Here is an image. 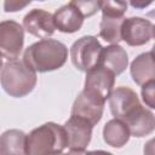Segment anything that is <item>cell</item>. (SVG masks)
Returning <instances> with one entry per match:
<instances>
[{
    "mask_svg": "<svg viewBox=\"0 0 155 155\" xmlns=\"http://www.w3.org/2000/svg\"><path fill=\"white\" fill-rule=\"evenodd\" d=\"M68 59V47L56 39H44L28 46L23 61L35 73H47L62 68Z\"/></svg>",
    "mask_w": 155,
    "mask_h": 155,
    "instance_id": "6da1fadb",
    "label": "cell"
},
{
    "mask_svg": "<svg viewBox=\"0 0 155 155\" xmlns=\"http://www.w3.org/2000/svg\"><path fill=\"white\" fill-rule=\"evenodd\" d=\"M68 147L63 126L46 122L34 128L25 138V155H48Z\"/></svg>",
    "mask_w": 155,
    "mask_h": 155,
    "instance_id": "7a4b0ae2",
    "label": "cell"
},
{
    "mask_svg": "<svg viewBox=\"0 0 155 155\" xmlns=\"http://www.w3.org/2000/svg\"><path fill=\"white\" fill-rule=\"evenodd\" d=\"M36 81V73L24 61H7L0 71L1 87L7 94L15 98L29 94L34 90Z\"/></svg>",
    "mask_w": 155,
    "mask_h": 155,
    "instance_id": "3957f363",
    "label": "cell"
},
{
    "mask_svg": "<svg viewBox=\"0 0 155 155\" xmlns=\"http://www.w3.org/2000/svg\"><path fill=\"white\" fill-rule=\"evenodd\" d=\"M103 46L96 36L85 35L74 41L70 47V59L73 65L80 71H88L99 65Z\"/></svg>",
    "mask_w": 155,
    "mask_h": 155,
    "instance_id": "277c9868",
    "label": "cell"
},
{
    "mask_svg": "<svg viewBox=\"0 0 155 155\" xmlns=\"http://www.w3.org/2000/svg\"><path fill=\"white\" fill-rule=\"evenodd\" d=\"M24 45V28L18 22H0V53L8 61L17 59Z\"/></svg>",
    "mask_w": 155,
    "mask_h": 155,
    "instance_id": "5b68a950",
    "label": "cell"
},
{
    "mask_svg": "<svg viewBox=\"0 0 155 155\" xmlns=\"http://www.w3.org/2000/svg\"><path fill=\"white\" fill-rule=\"evenodd\" d=\"M105 102L96 94L82 90L75 98L71 107V115L84 119L92 126L97 125L103 116Z\"/></svg>",
    "mask_w": 155,
    "mask_h": 155,
    "instance_id": "8992f818",
    "label": "cell"
},
{
    "mask_svg": "<svg viewBox=\"0 0 155 155\" xmlns=\"http://www.w3.org/2000/svg\"><path fill=\"white\" fill-rule=\"evenodd\" d=\"M154 24L142 17L125 18L121 25V40L130 46H142L154 38Z\"/></svg>",
    "mask_w": 155,
    "mask_h": 155,
    "instance_id": "52a82bcc",
    "label": "cell"
},
{
    "mask_svg": "<svg viewBox=\"0 0 155 155\" xmlns=\"http://www.w3.org/2000/svg\"><path fill=\"white\" fill-rule=\"evenodd\" d=\"M108 103L113 116L122 121L142 105L137 93L126 86H120L113 90L108 97Z\"/></svg>",
    "mask_w": 155,
    "mask_h": 155,
    "instance_id": "ba28073f",
    "label": "cell"
},
{
    "mask_svg": "<svg viewBox=\"0 0 155 155\" xmlns=\"http://www.w3.org/2000/svg\"><path fill=\"white\" fill-rule=\"evenodd\" d=\"M114 84V73L102 65H97L86 73L84 90L96 94L105 102L113 91Z\"/></svg>",
    "mask_w": 155,
    "mask_h": 155,
    "instance_id": "9c48e42d",
    "label": "cell"
},
{
    "mask_svg": "<svg viewBox=\"0 0 155 155\" xmlns=\"http://www.w3.org/2000/svg\"><path fill=\"white\" fill-rule=\"evenodd\" d=\"M23 28L29 34L42 40L52 36L56 30L52 13L42 8L29 11L23 18Z\"/></svg>",
    "mask_w": 155,
    "mask_h": 155,
    "instance_id": "30bf717a",
    "label": "cell"
},
{
    "mask_svg": "<svg viewBox=\"0 0 155 155\" xmlns=\"http://www.w3.org/2000/svg\"><path fill=\"white\" fill-rule=\"evenodd\" d=\"M63 128L65 131L68 148L85 150L90 144L93 126L84 119L70 115V117L64 122Z\"/></svg>",
    "mask_w": 155,
    "mask_h": 155,
    "instance_id": "8fae6325",
    "label": "cell"
},
{
    "mask_svg": "<svg viewBox=\"0 0 155 155\" xmlns=\"http://www.w3.org/2000/svg\"><path fill=\"white\" fill-rule=\"evenodd\" d=\"M52 17L56 29L67 34L80 30L84 24V16L71 1L56 10Z\"/></svg>",
    "mask_w": 155,
    "mask_h": 155,
    "instance_id": "7c38bea8",
    "label": "cell"
},
{
    "mask_svg": "<svg viewBox=\"0 0 155 155\" xmlns=\"http://www.w3.org/2000/svg\"><path fill=\"white\" fill-rule=\"evenodd\" d=\"M130 134L133 137H145L153 133L155 128V116L151 110L140 105L128 117L124 120Z\"/></svg>",
    "mask_w": 155,
    "mask_h": 155,
    "instance_id": "4fadbf2b",
    "label": "cell"
},
{
    "mask_svg": "<svg viewBox=\"0 0 155 155\" xmlns=\"http://www.w3.org/2000/svg\"><path fill=\"white\" fill-rule=\"evenodd\" d=\"M130 73L132 80L139 86H143L144 84L150 81H155V64L153 51L138 54L131 63Z\"/></svg>",
    "mask_w": 155,
    "mask_h": 155,
    "instance_id": "5bb4252c",
    "label": "cell"
},
{
    "mask_svg": "<svg viewBox=\"0 0 155 155\" xmlns=\"http://www.w3.org/2000/svg\"><path fill=\"white\" fill-rule=\"evenodd\" d=\"M99 65L109 69L114 75L122 74L128 65V56L120 45H109L103 47L99 59Z\"/></svg>",
    "mask_w": 155,
    "mask_h": 155,
    "instance_id": "9a60e30c",
    "label": "cell"
},
{
    "mask_svg": "<svg viewBox=\"0 0 155 155\" xmlns=\"http://www.w3.org/2000/svg\"><path fill=\"white\" fill-rule=\"evenodd\" d=\"M27 134L17 128H11L0 134V155H25Z\"/></svg>",
    "mask_w": 155,
    "mask_h": 155,
    "instance_id": "2e32d148",
    "label": "cell"
},
{
    "mask_svg": "<svg viewBox=\"0 0 155 155\" xmlns=\"http://www.w3.org/2000/svg\"><path fill=\"white\" fill-rule=\"evenodd\" d=\"M130 131L120 119L109 120L103 127V139L113 148H122L130 140Z\"/></svg>",
    "mask_w": 155,
    "mask_h": 155,
    "instance_id": "e0dca14e",
    "label": "cell"
},
{
    "mask_svg": "<svg viewBox=\"0 0 155 155\" xmlns=\"http://www.w3.org/2000/svg\"><path fill=\"white\" fill-rule=\"evenodd\" d=\"M125 17L102 15L99 23V36L110 45H119L121 41V25Z\"/></svg>",
    "mask_w": 155,
    "mask_h": 155,
    "instance_id": "ac0fdd59",
    "label": "cell"
},
{
    "mask_svg": "<svg viewBox=\"0 0 155 155\" xmlns=\"http://www.w3.org/2000/svg\"><path fill=\"white\" fill-rule=\"evenodd\" d=\"M99 10L102 11V15L124 17L127 10V2L126 1H101Z\"/></svg>",
    "mask_w": 155,
    "mask_h": 155,
    "instance_id": "d6986e66",
    "label": "cell"
},
{
    "mask_svg": "<svg viewBox=\"0 0 155 155\" xmlns=\"http://www.w3.org/2000/svg\"><path fill=\"white\" fill-rule=\"evenodd\" d=\"M71 2L78 7V10L84 16V18L93 16L99 10V5H101V1H78V0H73Z\"/></svg>",
    "mask_w": 155,
    "mask_h": 155,
    "instance_id": "ffe728a7",
    "label": "cell"
},
{
    "mask_svg": "<svg viewBox=\"0 0 155 155\" xmlns=\"http://www.w3.org/2000/svg\"><path fill=\"white\" fill-rule=\"evenodd\" d=\"M154 90H155V81L147 82L142 86V98L143 102L149 107L150 109L155 108V97H154Z\"/></svg>",
    "mask_w": 155,
    "mask_h": 155,
    "instance_id": "44dd1931",
    "label": "cell"
},
{
    "mask_svg": "<svg viewBox=\"0 0 155 155\" xmlns=\"http://www.w3.org/2000/svg\"><path fill=\"white\" fill-rule=\"evenodd\" d=\"M29 4H30V1H25V2H21V1H5L4 2V8H5L6 12H15V11L24 8Z\"/></svg>",
    "mask_w": 155,
    "mask_h": 155,
    "instance_id": "7402d4cb",
    "label": "cell"
},
{
    "mask_svg": "<svg viewBox=\"0 0 155 155\" xmlns=\"http://www.w3.org/2000/svg\"><path fill=\"white\" fill-rule=\"evenodd\" d=\"M63 155H88V151L79 150V149H70L68 153H65Z\"/></svg>",
    "mask_w": 155,
    "mask_h": 155,
    "instance_id": "603a6c76",
    "label": "cell"
},
{
    "mask_svg": "<svg viewBox=\"0 0 155 155\" xmlns=\"http://www.w3.org/2000/svg\"><path fill=\"white\" fill-rule=\"evenodd\" d=\"M88 155H113V154L105 150H92V151H88Z\"/></svg>",
    "mask_w": 155,
    "mask_h": 155,
    "instance_id": "cb8c5ba5",
    "label": "cell"
},
{
    "mask_svg": "<svg viewBox=\"0 0 155 155\" xmlns=\"http://www.w3.org/2000/svg\"><path fill=\"white\" fill-rule=\"evenodd\" d=\"M150 4H151V1H148V2H140V4L131 2V5H132L133 7H144V6H148V5H150Z\"/></svg>",
    "mask_w": 155,
    "mask_h": 155,
    "instance_id": "d4e9b609",
    "label": "cell"
},
{
    "mask_svg": "<svg viewBox=\"0 0 155 155\" xmlns=\"http://www.w3.org/2000/svg\"><path fill=\"white\" fill-rule=\"evenodd\" d=\"M48 155H63V153L62 151H54V153H51Z\"/></svg>",
    "mask_w": 155,
    "mask_h": 155,
    "instance_id": "484cf974",
    "label": "cell"
},
{
    "mask_svg": "<svg viewBox=\"0 0 155 155\" xmlns=\"http://www.w3.org/2000/svg\"><path fill=\"white\" fill-rule=\"evenodd\" d=\"M2 65H4V64H2V54L0 53V69L2 68Z\"/></svg>",
    "mask_w": 155,
    "mask_h": 155,
    "instance_id": "4316f807",
    "label": "cell"
}]
</instances>
